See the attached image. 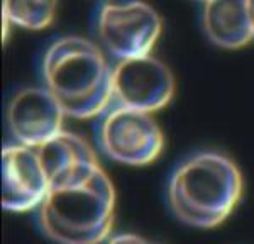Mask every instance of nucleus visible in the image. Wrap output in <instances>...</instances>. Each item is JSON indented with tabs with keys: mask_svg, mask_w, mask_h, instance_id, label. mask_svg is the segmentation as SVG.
<instances>
[{
	"mask_svg": "<svg viewBox=\"0 0 254 244\" xmlns=\"http://www.w3.org/2000/svg\"><path fill=\"white\" fill-rule=\"evenodd\" d=\"M203 2H207V0H203Z\"/></svg>",
	"mask_w": 254,
	"mask_h": 244,
	"instance_id": "obj_14",
	"label": "nucleus"
},
{
	"mask_svg": "<svg viewBox=\"0 0 254 244\" xmlns=\"http://www.w3.org/2000/svg\"><path fill=\"white\" fill-rule=\"evenodd\" d=\"M112 70L100 48L80 36L55 41L43 60L44 87L73 119L107 112L114 100Z\"/></svg>",
	"mask_w": 254,
	"mask_h": 244,
	"instance_id": "obj_2",
	"label": "nucleus"
},
{
	"mask_svg": "<svg viewBox=\"0 0 254 244\" xmlns=\"http://www.w3.org/2000/svg\"><path fill=\"white\" fill-rule=\"evenodd\" d=\"M175 95V76L153 55L119 60L112 70L116 105L153 114L165 109Z\"/></svg>",
	"mask_w": 254,
	"mask_h": 244,
	"instance_id": "obj_6",
	"label": "nucleus"
},
{
	"mask_svg": "<svg viewBox=\"0 0 254 244\" xmlns=\"http://www.w3.org/2000/svg\"><path fill=\"white\" fill-rule=\"evenodd\" d=\"M105 244H156V243L147 241V239L141 238L137 234H117V236H110L109 241Z\"/></svg>",
	"mask_w": 254,
	"mask_h": 244,
	"instance_id": "obj_12",
	"label": "nucleus"
},
{
	"mask_svg": "<svg viewBox=\"0 0 254 244\" xmlns=\"http://www.w3.org/2000/svg\"><path fill=\"white\" fill-rule=\"evenodd\" d=\"M63 107L46 87H27L12 97L7 124L17 144L41 148L63 132Z\"/></svg>",
	"mask_w": 254,
	"mask_h": 244,
	"instance_id": "obj_7",
	"label": "nucleus"
},
{
	"mask_svg": "<svg viewBox=\"0 0 254 244\" xmlns=\"http://www.w3.org/2000/svg\"><path fill=\"white\" fill-rule=\"evenodd\" d=\"M58 0H3L2 14L5 26H17L31 31L48 27L55 19Z\"/></svg>",
	"mask_w": 254,
	"mask_h": 244,
	"instance_id": "obj_11",
	"label": "nucleus"
},
{
	"mask_svg": "<svg viewBox=\"0 0 254 244\" xmlns=\"http://www.w3.org/2000/svg\"><path fill=\"white\" fill-rule=\"evenodd\" d=\"M202 24L207 38L224 50H239L254 38L246 0H207Z\"/></svg>",
	"mask_w": 254,
	"mask_h": 244,
	"instance_id": "obj_10",
	"label": "nucleus"
},
{
	"mask_svg": "<svg viewBox=\"0 0 254 244\" xmlns=\"http://www.w3.org/2000/svg\"><path fill=\"white\" fill-rule=\"evenodd\" d=\"M116 219V190L98 168L83 182L49 188L38 207L44 236L56 244L107 243Z\"/></svg>",
	"mask_w": 254,
	"mask_h": 244,
	"instance_id": "obj_3",
	"label": "nucleus"
},
{
	"mask_svg": "<svg viewBox=\"0 0 254 244\" xmlns=\"http://www.w3.org/2000/svg\"><path fill=\"white\" fill-rule=\"evenodd\" d=\"M246 7H248L249 22H251V29H253V34H254V0H246Z\"/></svg>",
	"mask_w": 254,
	"mask_h": 244,
	"instance_id": "obj_13",
	"label": "nucleus"
},
{
	"mask_svg": "<svg viewBox=\"0 0 254 244\" xmlns=\"http://www.w3.org/2000/svg\"><path fill=\"white\" fill-rule=\"evenodd\" d=\"M161 34V17L149 3L134 0L105 3L98 15V36L119 60L151 55Z\"/></svg>",
	"mask_w": 254,
	"mask_h": 244,
	"instance_id": "obj_5",
	"label": "nucleus"
},
{
	"mask_svg": "<svg viewBox=\"0 0 254 244\" xmlns=\"http://www.w3.org/2000/svg\"><path fill=\"white\" fill-rule=\"evenodd\" d=\"M244 193L239 166L215 151L196 153L175 168L168 182V205L183 224L212 229L231 217Z\"/></svg>",
	"mask_w": 254,
	"mask_h": 244,
	"instance_id": "obj_1",
	"label": "nucleus"
},
{
	"mask_svg": "<svg viewBox=\"0 0 254 244\" xmlns=\"http://www.w3.org/2000/svg\"><path fill=\"white\" fill-rule=\"evenodd\" d=\"M36 151L48 177L49 188L83 182L102 168L88 142L66 131L41 148H36Z\"/></svg>",
	"mask_w": 254,
	"mask_h": 244,
	"instance_id": "obj_9",
	"label": "nucleus"
},
{
	"mask_svg": "<svg viewBox=\"0 0 254 244\" xmlns=\"http://www.w3.org/2000/svg\"><path fill=\"white\" fill-rule=\"evenodd\" d=\"M100 148L110 160L129 166L154 163L165 148V136L153 114L116 105L98 127Z\"/></svg>",
	"mask_w": 254,
	"mask_h": 244,
	"instance_id": "obj_4",
	"label": "nucleus"
},
{
	"mask_svg": "<svg viewBox=\"0 0 254 244\" xmlns=\"http://www.w3.org/2000/svg\"><path fill=\"white\" fill-rule=\"evenodd\" d=\"M49 182L38 151L22 144H7L2 151V205L10 212H27L43 203Z\"/></svg>",
	"mask_w": 254,
	"mask_h": 244,
	"instance_id": "obj_8",
	"label": "nucleus"
}]
</instances>
